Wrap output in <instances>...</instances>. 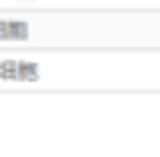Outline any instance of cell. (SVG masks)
Here are the masks:
<instances>
[{
  "label": "cell",
  "instance_id": "obj_1",
  "mask_svg": "<svg viewBox=\"0 0 160 157\" xmlns=\"http://www.w3.org/2000/svg\"><path fill=\"white\" fill-rule=\"evenodd\" d=\"M135 10L0 7V50H132Z\"/></svg>",
  "mask_w": 160,
  "mask_h": 157
}]
</instances>
